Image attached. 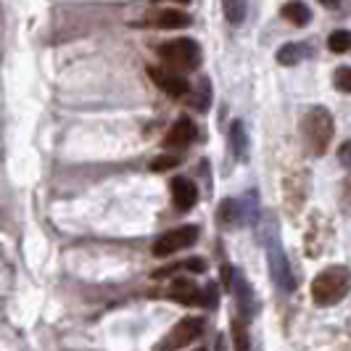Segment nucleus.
<instances>
[{
  "label": "nucleus",
  "mask_w": 351,
  "mask_h": 351,
  "mask_svg": "<svg viewBox=\"0 0 351 351\" xmlns=\"http://www.w3.org/2000/svg\"><path fill=\"white\" fill-rule=\"evenodd\" d=\"M256 219H259V201H256V193H248L243 201H238V222L254 225Z\"/></svg>",
  "instance_id": "2eb2a0df"
},
{
  "label": "nucleus",
  "mask_w": 351,
  "mask_h": 351,
  "mask_svg": "<svg viewBox=\"0 0 351 351\" xmlns=\"http://www.w3.org/2000/svg\"><path fill=\"white\" fill-rule=\"evenodd\" d=\"M185 267H188L191 272H206V262H204V259H198V256L185 259Z\"/></svg>",
  "instance_id": "393cba45"
},
{
  "label": "nucleus",
  "mask_w": 351,
  "mask_h": 351,
  "mask_svg": "<svg viewBox=\"0 0 351 351\" xmlns=\"http://www.w3.org/2000/svg\"><path fill=\"white\" fill-rule=\"evenodd\" d=\"M148 77L156 82L158 88L164 90L172 98H182L188 93V80L182 74H177L175 69H164V66H148Z\"/></svg>",
  "instance_id": "0eeeda50"
},
{
  "label": "nucleus",
  "mask_w": 351,
  "mask_h": 351,
  "mask_svg": "<svg viewBox=\"0 0 351 351\" xmlns=\"http://www.w3.org/2000/svg\"><path fill=\"white\" fill-rule=\"evenodd\" d=\"M328 48H330L333 53H346L351 48V32H346V29L333 32L330 40H328Z\"/></svg>",
  "instance_id": "6ab92c4d"
},
{
  "label": "nucleus",
  "mask_w": 351,
  "mask_h": 351,
  "mask_svg": "<svg viewBox=\"0 0 351 351\" xmlns=\"http://www.w3.org/2000/svg\"><path fill=\"white\" fill-rule=\"evenodd\" d=\"M341 206L351 211V180L343 185V191H341Z\"/></svg>",
  "instance_id": "a878e982"
},
{
  "label": "nucleus",
  "mask_w": 351,
  "mask_h": 351,
  "mask_svg": "<svg viewBox=\"0 0 351 351\" xmlns=\"http://www.w3.org/2000/svg\"><path fill=\"white\" fill-rule=\"evenodd\" d=\"M219 222L222 225H232L235 219H238V201H225L222 206H219Z\"/></svg>",
  "instance_id": "412c9836"
},
{
  "label": "nucleus",
  "mask_w": 351,
  "mask_h": 351,
  "mask_svg": "<svg viewBox=\"0 0 351 351\" xmlns=\"http://www.w3.org/2000/svg\"><path fill=\"white\" fill-rule=\"evenodd\" d=\"M230 148H232L238 161L248 158V132L243 122H232V127H230Z\"/></svg>",
  "instance_id": "f8f14e48"
},
{
  "label": "nucleus",
  "mask_w": 351,
  "mask_h": 351,
  "mask_svg": "<svg viewBox=\"0 0 351 351\" xmlns=\"http://www.w3.org/2000/svg\"><path fill=\"white\" fill-rule=\"evenodd\" d=\"M230 291L235 293V301H238V309H241L243 319H251V317L259 312L254 288H251V282L246 280L243 272H232V288H230Z\"/></svg>",
  "instance_id": "6e6552de"
},
{
  "label": "nucleus",
  "mask_w": 351,
  "mask_h": 351,
  "mask_svg": "<svg viewBox=\"0 0 351 351\" xmlns=\"http://www.w3.org/2000/svg\"><path fill=\"white\" fill-rule=\"evenodd\" d=\"M209 101H211L209 80H201V85H198V93H195V98H193V106L198 108V111H206V108H209Z\"/></svg>",
  "instance_id": "aec40b11"
},
{
  "label": "nucleus",
  "mask_w": 351,
  "mask_h": 351,
  "mask_svg": "<svg viewBox=\"0 0 351 351\" xmlns=\"http://www.w3.org/2000/svg\"><path fill=\"white\" fill-rule=\"evenodd\" d=\"M195 351H204V349H195Z\"/></svg>",
  "instance_id": "c756f323"
},
{
  "label": "nucleus",
  "mask_w": 351,
  "mask_h": 351,
  "mask_svg": "<svg viewBox=\"0 0 351 351\" xmlns=\"http://www.w3.org/2000/svg\"><path fill=\"white\" fill-rule=\"evenodd\" d=\"M180 164V156H158L151 161V169L154 172H167V169H175Z\"/></svg>",
  "instance_id": "5701e85b"
},
{
  "label": "nucleus",
  "mask_w": 351,
  "mask_h": 351,
  "mask_svg": "<svg viewBox=\"0 0 351 351\" xmlns=\"http://www.w3.org/2000/svg\"><path fill=\"white\" fill-rule=\"evenodd\" d=\"M156 24L161 27V29H182V27H188V24H191V16L172 8V11H161Z\"/></svg>",
  "instance_id": "dca6fc26"
},
{
  "label": "nucleus",
  "mask_w": 351,
  "mask_h": 351,
  "mask_svg": "<svg viewBox=\"0 0 351 351\" xmlns=\"http://www.w3.org/2000/svg\"><path fill=\"white\" fill-rule=\"evenodd\" d=\"M222 5H225V16H228L230 24H243V19H246V0H222Z\"/></svg>",
  "instance_id": "a211bd4d"
},
{
  "label": "nucleus",
  "mask_w": 351,
  "mask_h": 351,
  "mask_svg": "<svg viewBox=\"0 0 351 351\" xmlns=\"http://www.w3.org/2000/svg\"><path fill=\"white\" fill-rule=\"evenodd\" d=\"M169 296L177 299L180 304H204V291L191 280H172L169 285Z\"/></svg>",
  "instance_id": "9b49d317"
},
{
  "label": "nucleus",
  "mask_w": 351,
  "mask_h": 351,
  "mask_svg": "<svg viewBox=\"0 0 351 351\" xmlns=\"http://www.w3.org/2000/svg\"><path fill=\"white\" fill-rule=\"evenodd\" d=\"M158 56L167 64H172V69L191 71L201 61V48H198V43L191 40V37H180V40H172V43H164L158 48Z\"/></svg>",
  "instance_id": "20e7f679"
},
{
  "label": "nucleus",
  "mask_w": 351,
  "mask_h": 351,
  "mask_svg": "<svg viewBox=\"0 0 351 351\" xmlns=\"http://www.w3.org/2000/svg\"><path fill=\"white\" fill-rule=\"evenodd\" d=\"M201 333H204V319H201V317H185V319H180L175 328H172L169 333L158 341L156 346H154V351H177V349H182V346L193 343Z\"/></svg>",
  "instance_id": "39448f33"
},
{
  "label": "nucleus",
  "mask_w": 351,
  "mask_h": 351,
  "mask_svg": "<svg viewBox=\"0 0 351 351\" xmlns=\"http://www.w3.org/2000/svg\"><path fill=\"white\" fill-rule=\"evenodd\" d=\"M338 161H341L346 169H351V141H346L338 148Z\"/></svg>",
  "instance_id": "b1692460"
},
{
  "label": "nucleus",
  "mask_w": 351,
  "mask_h": 351,
  "mask_svg": "<svg viewBox=\"0 0 351 351\" xmlns=\"http://www.w3.org/2000/svg\"><path fill=\"white\" fill-rule=\"evenodd\" d=\"M195 138V124L188 119V117H182V119H177L172 124V130L167 132V138H164V145L167 148H185V145H191Z\"/></svg>",
  "instance_id": "9d476101"
},
{
  "label": "nucleus",
  "mask_w": 351,
  "mask_h": 351,
  "mask_svg": "<svg viewBox=\"0 0 351 351\" xmlns=\"http://www.w3.org/2000/svg\"><path fill=\"white\" fill-rule=\"evenodd\" d=\"M335 122L333 114L322 106H312L306 108V114L301 117V135H304V145L312 156H322L328 151V145L333 141Z\"/></svg>",
  "instance_id": "f257e3e1"
},
{
  "label": "nucleus",
  "mask_w": 351,
  "mask_h": 351,
  "mask_svg": "<svg viewBox=\"0 0 351 351\" xmlns=\"http://www.w3.org/2000/svg\"><path fill=\"white\" fill-rule=\"evenodd\" d=\"M264 248H267V262H269V275H272V280L275 285L280 288V291H293V275H291V264H288V256H285V251H282V243H280V232H278V225L269 219L267 222V232H264Z\"/></svg>",
  "instance_id": "7ed1b4c3"
},
{
  "label": "nucleus",
  "mask_w": 351,
  "mask_h": 351,
  "mask_svg": "<svg viewBox=\"0 0 351 351\" xmlns=\"http://www.w3.org/2000/svg\"><path fill=\"white\" fill-rule=\"evenodd\" d=\"M309 53L312 51L306 45H301V43H285L280 51H278V64H282V66H296L301 58H306Z\"/></svg>",
  "instance_id": "ddd939ff"
},
{
  "label": "nucleus",
  "mask_w": 351,
  "mask_h": 351,
  "mask_svg": "<svg viewBox=\"0 0 351 351\" xmlns=\"http://www.w3.org/2000/svg\"><path fill=\"white\" fill-rule=\"evenodd\" d=\"M333 82L341 93H351V66H341V69H335Z\"/></svg>",
  "instance_id": "4be33fe9"
},
{
  "label": "nucleus",
  "mask_w": 351,
  "mask_h": 351,
  "mask_svg": "<svg viewBox=\"0 0 351 351\" xmlns=\"http://www.w3.org/2000/svg\"><path fill=\"white\" fill-rule=\"evenodd\" d=\"M172 3H191V0H172Z\"/></svg>",
  "instance_id": "c85d7f7f"
},
{
  "label": "nucleus",
  "mask_w": 351,
  "mask_h": 351,
  "mask_svg": "<svg viewBox=\"0 0 351 351\" xmlns=\"http://www.w3.org/2000/svg\"><path fill=\"white\" fill-rule=\"evenodd\" d=\"M351 291V269L343 264H330L322 272H317L312 280V299L317 306H333L346 299Z\"/></svg>",
  "instance_id": "f03ea898"
},
{
  "label": "nucleus",
  "mask_w": 351,
  "mask_h": 351,
  "mask_svg": "<svg viewBox=\"0 0 351 351\" xmlns=\"http://www.w3.org/2000/svg\"><path fill=\"white\" fill-rule=\"evenodd\" d=\"M280 14L288 21H293L296 27H304V24H309V19H312V14H309V8L301 3V0H291V3H285L280 8Z\"/></svg>",
  "instance_id": "4468645a"
},
{
  "label": "nucleus",
  "mask_w": 351,
  "mask_h": 351,
  "mask_svg": "<svg viewBox=\"0 0 351 351\" xmlns=\"http://www.w3.org/2000/svg\"><path fill=\"white\" fill-rule=\"evenodd\" d=\"M217 351H225V338H222V335L217 338Z\"/></svg>",
  "instance_id": "cd10ccee"
},
{
  "label": "nucleus",
  "mask_w": 351,
  "mask_h": 351,
  "mask_svg": "<svg viewBox=\"0 0 351 351\" xmlns=\"http://www.w3.org/2000/svg\"><path fill=\"white\" fill-rule=\"evenodd\" d=\"M172 201H175V206L180 211H191L195 206V201H198V188L193 185V180H188V177H175L172 180Z\"/></svg>",
  "instance_id": "1a4fd4ad"
},
{
  "label": "nucleus",
  "mask_w": 351,
  "mask_h": 351,
  "mask_svg": "<svg viewBox=\"0 0 351 351\" xmlns=\"http://www.w3.org/2000/svg\"><path fill=\"white\" fill-rule=\"evenodd\" d=\"M232 343H235V351H251L246 319H232Z\"/></svg>",
  "instance_id": "f3484780"
},
{
  "label": "nucleus",
  "mask_w": 351,
  "mask_h": 351,
  "mask_svg": "<svg viewBox=\"0 0 351 351\" xmlns=\"http://www.w3.org/2000/svg\"><path fill=\"white\" fill-rule=\"evenodd\" d=\"M322 5H328V8H338L341 5V0H319Z\"/></svg>",
  "instance_id": "bb28decb"
},
{
  "label": "nucleus",
  "mask_w": 351,
  "mask_h": 351,
  "mask_svg": "<svg viewBox=\"0 0 351 351\" xmlns=\"http://www.w3.org/2000/svg\"><path fill=\"white\" fill-rule=\"evenodd\" d=\"M198 241V228L195 225H182V228H175L169 232H164L154 243V254L156 256H172L182 248H191Z\"/></svg>",
  "instance_id": "423d86ee"
}]
</instances>
